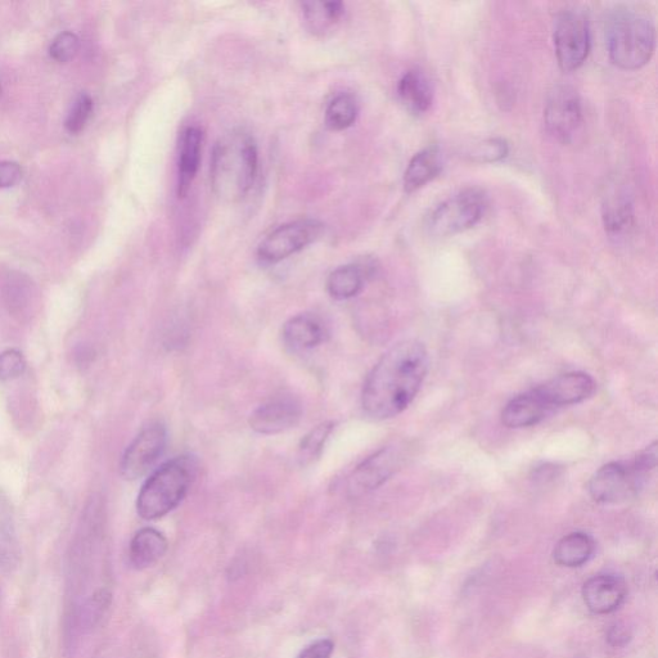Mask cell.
I'll use <instances>...</instances> for the list:
<instances>
[{
  "label": "cell",
  "instance_id": "obj_24",
  "mask_svg": "<svg viewBox=\"0 0 658 658\" xmlns=\"http://www.w3.org/2000/svg\"><path fill=\"white\" fill-rule=\"evenodd\" d=\"M359 105L354 96L342 93L332 99L326 111V124L329 129L340 132L350 128L358 119Z\"/></svg>",
  "mask_w": 658,
  "mask_h": 658
},
{
  "label": "cell",
  "instance_id": "obj_23",
  "mask_svg": "<svg viewBox=\"0 0 658 658\" xmlns=\"http://www.w3.org/2000/svg\"><path fill=\"white\" fill-rule=\"evenodd\" d=\"M634 220L633 204L626 195L617 193L608 198L603 206V222L611 237H621L632 228Z\"/></svg>",
  "mask_w": 658,
  "mask_h": 658
},
{
  "label": "cell",
  "instance_id": "obj_14",
  "mask_svg": "<svg viewBox=\"0 0 658 658\" xmlns=\"http://www.w3.org/2000/svg\"><path fill=\"white\" fill-rule=\"evenodd\" d=\"M628 596V585L620 575L603 572L585 581L583 598L588 610L596 615L615 612Z\"/></svg>",
  "mask_w": 658,
  "mask_h": 658
},
{
  "label": "cell",
  "instance_id": "obj_30",
  "mask_svg": "<svg viewBox=\"0 0 658 658\" xmlns=\"http://www.w3.org/2000/svg\"><path fill=\"white\" fill-rule=\"evenodd\" d=\"M471 155L473 160L480 162L503 160L508 155V144L503 139H489V141L479 144Z\"/></svg>",
  "mask_w": 658,
  "mask_h": 658
},
{
  "label": "cell",
  "instance_id": "obj_13",
  "mask_svg": "<svg viewBox=\"0 0 658 658\" xmlns=\"http://www.w3.org/2000/svg\"><path fill=\"white\" fill-rule=\"evenodd\" d=\"M549 409L583 403L596 391V382L587 373L562 374L535 389Z\"/></svg>",
  "mask_w": 658,
  "mask_h": 658
},
{
  "label": "cell",
  "instance_id": "obj_31",
  "mask_svg": "<svg viewBox=\"0 0 658 658\" xmlns=\"http://www.w3.org/2000/svg\"><path fill=\"white\" fill-rule=\"evenodd\" d=\"M21 178L20 165L13 161H0V189L15 187Z\"/></svg>",
  "mask_w": 658,
  "mask_h": 658
},
{
  "label": "cell",
  "instance_id": "obj_26",
  "mask_svg": "<svg viewBox=\"0 0 658 658\" xmlns=\"http://www.w3.org/2000/svg\"><path fill=\"white\" fill-rule=\"evenodd\" d=\"M333 427L335 425L332 422H324L304 437L299 446V453H297V459H299L301 466H309L321 457L324 445H326L329 435L332 434Z\"/></svg>",
  "mask_w": 658,
  "mask_h": 658
},
{
  "label": "cell",
  "instance_id": "obj_1",
  "mask_svg": "<svg viewBox=\"0 0 658 658\" xmlns=\"http://www.w3.org/2000/svg\"><path fill=\"white\" fill-rule=\"evenodd\" d=\"M427 371L428 354L421 342L407 340L392 346L364 383V412L378 421L399 416L421 390Z\"/></svg>",
  "mask_w": 658,
  "mask_h": 658
},
{
  "label": "cell",
  "instance_id": "obj_28",
  "mask_svg": "<svg viewBox=\"0 0 658 658\" xmlns=\"http://www.w3.org/2000/svg\"><path fill=\"white\" fill-rule=\"evenodd\" d=\"M26 360L20 351L9 349L0 353V381H12L22 376Z\"/></svg>",
  "mask_w": 658,
  "mask_h": 658
},
{
  "label": "cell",
  "instance_id": "obj_5",
  "mask_svg": "<svg viewBox=\"0 0 658 658\" xmlns=\"http://www.w3.org/2000/svg\"><path fill=\"white\" fill-rule=\"evenodd\" d=\"M486 196L477 188H468L437 206L428 216V232L449 237L475 227L484 216Z\"/></svg>",
  "mask_w": 658,
  "mask_h": 658
},
{
  "label": "cell",
  "instance_id": "obj_6",
  "mask_svg": "<svg viewBox=\"0 0 658 658\" xmlns=\"http://www.w3.org/2000/svg\"><path fill=\"white\" fill-rule=\"evenodd\" d=\"M554 49L563 71L572 72L584 65L590 51V29L583 12L567 9L558 15L554 25Z\"/></svg>",
  "mask_w": 658,
  "mask_h": 658
},
{
  "label": "cell",
  "instance_id": "obj_35",
  "mask_svg": "<svg viewBox=\"0 0 658 658\" xmlns=\"http://www.w3.org/2000/svg\"><path fill=\"white\" fill-rule=\"evenodd\" d=\"M0 90H2V88H0Z\"/></svg>",
  "mask_w": 658,
  "mask_h": 658
},
{
  "label": "cell",
  "instance_id": "obj_32",
  "mask_svg": "<svg viewBox=\"0 0 658 658\" xmlns=\"http://www.w3.org/2000/svg\"><path fill=\"white\" fill-rule=\"evenodd\" d=\"M335 644L329 639H321V641L314 642L306 647L300 653L299 658H331Z\"/></svg>",
  "mask_w": 658,
  "mask_h": 658
},
{
  "label": "cell",
  "instance_id": "obj_25",
  "mask_svg": "<svg viewBox=\"0 0 658 658\" xmlns=\"http://www.w3.org/2000/svg\"><path fill=\"white\" fill-rule=\"evenodd\" d=\"M306 22L313 31H326L337 24L345 8L341 2H309L303 4Z\"/></svg>",
  "mask_w": 658,
  "mask_h": 658
},
{
  "label": "cell",
  "instance_id": "obj_17",
  "mask_svg": "<svg viewBox=\"0 0 658 658\" xmlns=\"http://www.w3.org/2000/svg\"><path fill=\"white\" fill-rule=\"evenodd\" d=\"M547 405L535 390L513 398L504 407L502 422L508 428H525L538 425L549 412Z\"/></svg>",
  "mask_w": 658,
  "mask_h": 658
},
{
  "label": "cell",
  "instance_id": "obj_34",
  "mask_svg": "<svg viewBox=\"0 0 658 658\" xmlns=\"http://www.w3.org/2000/svg\"><path fill=\"white\" fill-rule=\"evenodd\" d=\"M554 476H557V468L554 466H549V464H545V466L538 467L535 470L536 481L551 480Z\"/></svg>",
  "mask_w": 658,
  "mask_h": 658
},
{
  "label": "cell",
  "instance_id": "obj_10",
  "mask_svg": "<svg viewBox=\"0 0 658 658\" xmlns=\"http://www.w3.org/2000/svg\"><path fill=\"white\" fill-rule=\"evenodd\" d=\"M404 459L401 446H387L378 450L356 467L349 479V493L358 497L380 488L400 470Z\"/></svg>",
  "mask_w": 658,
  "mask_h": 658
},
{
  "label": "cell",
  "instance_id": "obj_20",
  "mask_svg": "<svg viewBox=\"0 0 658 658\" xmlns=\"http://www.w3.org/2000/svg\"><path fill=\"white\" fill-rule=\"evenodd\" d=\"M168 551V540L157 531L146 527L134 535L130 543V562L137 570L148 569L159 562Z\"/></svg>",
  "mask_w": 658,
  "mask_h": 658
},
{
  "label": "cell",
  "instance_id": "obj_8",
  "mask_svg": "<svg viewBox=\"0 0 658 658\" xmlns=\"http://www.w3.org/2000/svg\"><path fill=\"white\" fill-rule=\"evenodd\" d=\"M646 475L634 464L612 462L605 464L589 480L590 497L597 503L616 504L625 502L642 488Z\"/></svg>",
  "mask_w": 658,
  "mask_h": 658
},
{
  "label": "cell",
  "instance_id": "obj_22",
  "mask_svg": "<svg viewBox=\"0 0 658 658\" xmlns=\"http://www.w3.org/2000/svg\"><path fill=\"white\" fill-rule=\"evenodd\" d=\"M365 272L356 264L345 265L329 274L327 281L328 294L336 300H347L355 297L363 290Z\"/></svg>",
  "mask_w": 658,
  "mask_h": 658
},
{
  "label": "cell",
  "instance_id": "obj_19",
  "mask_svg": "<svg viewBox=\"0 0 658 658\" xmlns=\"http://www.w3.org/2000/svg\"><path fill=\"white\" fill-rule=\"evenodd\" d=\"M443 153L437 146L425 148L418 152L409 162L404 175L405 192L413 193L425 187L443 170Z\"/></svg>",
  "mask_w": 658,
  "mask_h": 658
},
{
  "label": "cell",
  "instance_id": "obj_21",
  "mask_svg": "<svg viewBox=\"0 0 658 658\" xmlns=\"http://www.w3.org/2000/svg\"><path fill=\"white\" fill-rule=\"evenodd\" d=\"M596 542L585 533H572L562 538L553 551V560L562 567L576 569L592 560Z\"/></svg>",
  "mask_w": 658,
  "mask_h": 658
},
{
  "label": "cell",
  "instance_id": "obj_29",
  "mask_svg": "<svg viewBox=\"0 0 658 658\" xmlns=\"http://www.w3.org/2000/svg\"><path fill=\"white\" fill-rule=\"evenodd\" d=\"M79 51V39L75 34L66 31L57 36L49 48V54L54 61L65 63L72 60Z\"/></svg>",
  "mask_w": 658,
  "mask_h": 658
},
{
  "label": "cell",
  "instance_id": "obj_33",
  "mask_svg": "<svg viewBox=\"0 0 658 658\" xmlns=\"http://www.w3.org/2000/svg\"><path fill=\"white\" fill-rule=\"evenodd\" d=\"M633 634L630 632L628 626L624 624L612 625L607 632V642L612 647L621 648L625 647L632 641Z\"/></svg>",
  "mask_w": 658,
  "mask_h": 658
},
{
  "label": "cell",
  "instance_id": "obj_7",
  "mask_svg": "<svg viewBox=\"0 0 658 658\" xmlns=\"http://www.w3.org/2000/svg\"><path fill=\"white\" fill-rule=\"evenodd\" d=\"M323 231V223L315 219H300L281 225L260 243L259 258L265 263H279L318 241Z\"/></svg>",
  "mask_w": 658,
  "mask_h": 658
},
{
  "label": "cell",
  "instance_id": "obj_15",
  "mask_svg": "<svg viewBox=\"0 0 658 658\" xmlns=\"http://www.w3.org/2000/svg\"><path fill=\"white\" fill-rule=\"evenodd\" d=\"M328 337L327 324L318 315L305 313L291 318L283 327V340L294 350H309Z\"/></svg>",
  "mask_w": 658,
  "mask_h": 658
},
{
  "label": "cell",
  "instance_id": "obj_9",
  "mask_svg": "<svg viewBox=\"0 0 658 658\" xmlns=\"http://www.w3.org/2000/svg\"><path fill=\"white\" fill-rule=\"evenodd\" d=\"M545 125L552 137L572 143L583 129V106L578 92L570 87H557L549 94L544 110Z\"/></svg>",
  "mask_w": 658,
  "mask_h": 658
},
{
  "label": "cell",
  "instance_id": "obj_2",
  "mask_svg": "<svg viewBox=\"0 0 658 658\" xmlns=\"http://www.w3.org/2000/svg\"><path fill=\"white\" fill-rule=\"evenodd\" d=\"M259 168L258 146L245 132L225 135L214 148L211 184L225 201H240L254 186Z\"/></svg>",
  "mask_w": 658,
  "mask_h": 658
},
{
  "label": "cell",
  "instance_id": "obj_11",
  "mask_svg": "<svg viewBox=\"0 0 658 658\" xmlns=\"http://www.w3.org/2000/svg\"><path fill=\"white\" fill-rule=\"evenodd\" d=\"M166 441L168 436L161 423H153L144 428L125 450L121 461V475L126 480H137L146 475L165 452Z\"/></svg>",
  "mask_w": 658,
  "mask_h": 658
},
{
  "label": "cell",
  "instance_id": "obj_4",
  "mask_svg": "<svg viewBox=\"0 0 658 658\" xmlns=\"http://www.w3.org/2000/svg\"><path fill=\"white\" fill-rule=\"evenodd\" d=\"M656 47L652 21L632 9L617 11L607 25V49L614 65L638 70L651 61Z\"/></svg>",
  "mask_w": 658,
  "mask_h": 658
},
{
  "label": "cell",
  "instance_id": "obj_12",
  "mask_svg": "<svg viewBox=\"0 0 658 658\" xmlns=\"http://www.w3.org/2000/svg\"><path fill=\"white\" fill-rule=\"evenodd\" d=\"M303 404L294 395L282 394L260 405L250 417L252 430L261 435H277L299 425Z\"/></svg>",
  "mask_w": 658,
  "mask_h": 658
},
{
  "label": "cell",
  "instance_id": "obj_16",
  "mask_svg": "<svg viewBox=\"0 0 658 658\" xmlns=\"http://www.w3.org/2000/svg\"><path fill=\"white\" fill-rule=\"evenodd\" d=\"M202 132L200 129L188 128L180 139L178 161V196L184 198L188 195L200 168L202 151Z\"/></svg>",
  "mask_w": 658,
  "mask_h": 658
},
{
  "label": "cell",
  "instance_id": "obj_18",
  "mask_svg": "<svg viewBox=\"0 0 658 658\" xmlns=\"http://www.w3.org/2000/svg\"><path fill=\"white\" fill-rule=\"evenodd\" d=\"M398 96L404 107L414 115H423L434 102V88L425 72L418 69L405 72L398 84Z\"/></svg>",
  "mask_w": 658,
  "mask_h": 658
},
{
  "label": "cell",
  "instance_id": "obj_3",
  "mask_svg": "<svg viewBox=\"0 0 658 658\" xmlns=\"http://www.w3.org/2000/svg\"><path fill=\"white\" fill-rule=\"evenodd\" d=\"M192 457H177L162 464L144 482L137 499V512L143 520H159L186 498L196 476Z\"/></svg>",
  "mask_w": 658,
  "mask_h": 658
},
{
  "label": "cell",
  "instance_id": "obj_27",
  "mask_svg": "<svg viewBox=\"0 0 658 658\" xmlns=\"http://www.w3.org/2000/svg\"><path fill=\"white\" fill-rule=\"evenodd\" d=\"M93 99L88 93L79 94L72 103L71 110L67 114L65 126L67 132L78 134L87 126L90 116L93 114Z\"/></svg>",
  "mask_w": 658,
  "mask_h": 658
}]
</instances>
